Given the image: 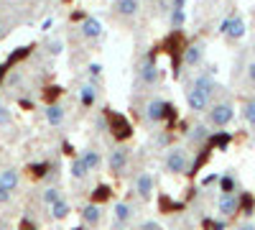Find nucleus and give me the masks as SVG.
<instances>
[{"label":"nucleus","instance_id":"nucleus-1","mask_svg":"<svg viewBox=\"0 0 255 230\" xmlns=\"http://www.w3.org/2000/svg\"><path fill=\"white\" fill-rule=\"evenodd\" d=\"M163 169L168 174H186L191 169V156L184 146H171L163 156Z\"/></svg>","mask_w":255,"mask_h":230},{"label":"nucleus","instance_id":"nucleus-2","mask_svg":"<svg viewBox=\"0 0 255 230\" xmlns=\"http://www.w3.org/2000/svg\"><path fill=\"white\" fill-rule=\"evenodd\" d=\"M207 118H209V125H215V128H225V125L232 123L235 118V108H232V102H215L212 108H207Z\"/></svg>","mask_w":255,"mask_h":230},{"label":"nucleus","instance_id":"nucleus-3","mask_svg":"<svg viewBox=\"0 0 255 230\" xmlns=\"http://www.w3.org/2000/svg\"><path fill=\"white\" fill-rule=\"evenodd\" d=\"M168 113V102L163 97H151V100H145V105H143V123L148 125H158Z\"/></svg>","mask_w":255,"mask_h":230},{"label":"nucleus","instance_id":"nucleus-4","mask_svg":"<svg viewBox=\"0 0 255 230\" xmlns=\"http://www.w3.org/2000/svg\"><path fill=\"white\" fill-rule=\"evenodd\" d=\"M130 149H128V146H115V149L110 151V156H108V166H110V172L113 174H125L128 172V166H130Z\"/></svg>","mask_w":255,"mask_h":230},{"label":"nucleus","instance_id":"nucleus-5","mask_svg":"<svg viewBox=\"0 0 255 230\" xmlns=\"http://www.w3.org/2000/svg\"><path fill=\"white\" fill-rule=\"evenodd\" d=\"M138 82H140V85H145V87H153L156 82H158V64H156L153 54L143 56L140 67H138Z\"/></svg>","mask_w":255,"mask_h":230},{"label":"nucleus","instance_id":"nucleus-6","mask_svg":"<svg viewBox=\"0 0 255 230\" xmlns=\"http://www.w3.org/2000/svg\"><path fill=\"white\" fill-rule=\"evenodd\" d=\"M153 190H156V179L151 172H140L133 182V192L138 200H151L153 197Z\"/></svg>","mask_w":255,"mask_h":230},{"label":"nucleus","instance_id":"nucleus-7","mask_svg":"<svg viewBox=\"0 0 255 230\" xmlns=\"http://www.w3.org/2000/svg\"><path fill=\"white\" fill-rule=\"evenodd\" d=\"M133 215H135V210H133L130 202H115V207H113V230L128 228L130 220H133Z\"/></svg>","mask_w":255,"mask_h":230},{"label":"nucleus","instance_id":"nucleus-8","mask_svg":"<svg viewBox=\"0 0 255 230\" xmlns=\"http://www.w3.org/2000/svg\"><path fill=\"white\" fill-rule=\"evenodd\" d=\"M209 92H204V90H199V87H194L191 85L189 90H186V105H189V110L191 113H204L207 108H209Z\"/></svg>","mask_w":255,"mask_h":230},{"label":"nucleus","instance_id":"nucleus-9","mask_svg":"<svg viewBox=\"0 0 255 230\" xmlns=\"http://www.w3.org/2000/svg\"><path fill=\"white\" fill-rule=\"evenodd\" d=\"M220 33L227 38H243L245 36V20L240 15H230L220 23Z\"/></svg>","mask_w":255,"mask_h":230},{"label":"nucleus","instance_id":"nucleus-10","mask_svg":"<svg viewBox=\"0 0 255 230\" xmlns=\"http://www.w3.org/2000/svg\"><path fill=\"white\" fill-rule=\"evenodd\" d=\"M140 0H115L113 3V13L123 20H133L138 13H140Z\"/></svg>","mask_w":255,"mask_h":230},{"label":"nucleus","instance_id":"nucleus-11","mask_svg":"<svg viewBox=\"0 0 255 230\" xmlns=\"http://www.w3.org/2000/svg\"><path fill=\"white\" fill-rule=\"evenodd\" d=\"M79 33H82V38L84 41H97V38H102V33H105V28H102V23L97 18H84L82 23H79Z\"/></svg>","mask_w":255,"mask_h":230},{"label":"nucleus","instance_id":"nucleus-12","mask_svg":"<svg viewBox=\"0 0 255 230\" xmlns=\"http://www.w3.org/2000/svg\"><path fill=\"white\" fill-rule=\"evenodd\" d=\"M217 210H220V215H225V218L235 215V213L240 210V197H238L235 192H222L220 200H217Z\"/></svg>","mask_w":255,"mask_h":230},{"label":"nucleus","instance_id":"nucleus-13","mask_svg":"<svg viewBox=\"0 0 255 230\" xmlns=\"http://www.w3.org/2000/svg\"><path fill=\"white\" fill-rule=\"evenodd\" d=\"M202 59H204V44H199V41L184 49V67H199Z\"/></svg>","mask_w":255,"mask_h":230},{"label":"nucleus","instance_id":"nucleus-14","mask_svg":"<svg viewBox=\"0 0 255 230\" xmlns=\"http://www.w3.org/2000/svg\"><path fill=\"white\" fill-rule=\"evenodd\" d=\"M97 102V82H92V79H87L84 85L79 87V105L87 110V108H92Z\"/></svg>","mask_w":255,"mask_h":230},{"label":"nucleus","instance_id":"nucleus-15","mask_svg":"<svg viewBox=\"0 0 255 230\" xmlns=\"http://www.w3.org/2000/svg\"><path fill=\"white\" fill-rule=\"evenodd\" d=\"M20 184V174L18 169H13V166H8V169H0V190L5 192H15Z\"/></svg>","mask_w":255,"mask_h":230},{"label":"nucleus","instance_id":"nucleus-16","mask_svg":"<svg viewBox=\"0 0 255 230\" xmlns=\"http://www.w3.org/2000/svg\"><path fill=\"white\" fill-rule=\"evenodd\" d=\"M82 223L84 225H90V228H95V225H100V220H102V207L97 205V202H87L82 207Z\"/></svg>","mask_w":255,"mask_h":230},{"label":"nucleus","instance_id":"nucleus-17","mask_svg":"<svg viewBox=\"0 0 255 230\" xmlns=\"http://www.w3.org/2000/svg\"><path fill=\"white\" fill-rule=\"evenodd\" d=\"M44 118H46V123L49 125H54V128H59V125H64L67 123V108L64 105H49V108H44Z\"/></svg>","mask_w":255,"mask_h":230},{"label":"nucleus","instance_id":"nucleus-18","mask_svg":"<svg viewBox=\"0 0 255 230\" xmlns=\"http://www.w3.org/2000/svg\"><path fill=\"white\" fill-rule=\"evenodd\" d=\"M79 159L87 164V169H90V172H97L100 166H102V154L95 149V146H87V149L79 154Z\"/></svg>","mask_w":255,"mask_h":230},{"label":"nucleus","instance_id":"nucleus-19","mask_svg":"<svg viewBox=\"0 0 255 230\" xmlns=\"http://www.w3.org/2000/svg\"><path fill=\"white\" fill-rule=\"evenodd\" d=\"M49 210H51V218H54V220H67L69 213H72V205L61 197V200H56L54 205H49Z\"/></svg>","mask_w":255,"mask_h":230},{"label":"nucleus","instance_id":"nucleus-20","mask_svg":"<svg viewBox=\"0 0 255 230\" xmlns=\"http://www.w3.org/2000/svg\"><path fill=\"white\" fill-rule=\"evenodd\" d=\"M69 174H72V179H87V177H90L92 172L87 169V164H84V161H82V159L77 156V159H74V161L69 164Z\"/></svg>","mask_w":255,"mask_h":230},{"label":"nucleus","instance_id":"nucleus-21","mask_svg":"<svg viewBox=\"0 0 255 230\" xmlns=\"http://www.w3.org/2000/svg\"><path fill=\"white\" fill-rule=\"evenodd\" d=\"M64 195H61V190H59V187L56 184H51V187H44V192H41V205H54L56 200H61Z\"/></svg>","mask_w":255,"mask_h":230},{"label":"nucleus","instance_id":"nucleus-22","mask_svg":"<svg viewBox=\"0 0 255 230\" xmlns=\"http://www.w3.org/2000/svg\"><path fill=\"white\" fill-rule=\"evenodd\" d=\"M209 138V128L207 125H194V128H189V141L191 143H204Z\"/></svg>","mask_w":255,"mask_h":230},{"label":"nucleus","instance_id":"nucleus-23","mask_svg":"<svg viewBox=\"0 0 255 230\" xmlns=\"http://www.w3.org/2000/svg\"><path fill=\"white\" fill-rule=\"evenodd\" d=\"M168 20H171V28L179 31V28L186 23V10H184V8H171V15H168Z\"/></svg>","mask_w":255,"mask_h":230},{"label":"nucleus","instance_id":"nucleus-24","mask_svg":"<svg viewBox=\"0 0 255 230\" xmlns=\"http://www.w3.org/2000/svg\"><path fill=\"white\" fill-rule=\"evenodd\" d=\"M10 123H13V113H10V108H8V105H0V131L8 128Z\"/></svg>","mask_w":255,"mask_h":230},{"label":"nucleus","instance_id":"nucleus-25","mask_svg":"<svg viewBox=\"0 0 255 230\" xmlns=\"http://www.w3.org/2000/svg\"><path fill=\"white\" fill-rule=\"evenodd\" d=\"M243 118H245L250 125H255V100L245 102V108H243Z\"/></svg>","mask_w":255,"mask_h":230},{"label":"nucleus","instance_id":"nucleus-26","mask_svg":"<svg viewBox=\"0 0 255 230\" xmlns=\"http://www.w3.org/2000/svg\"><path fill=\"white\" fill-rule=\"evenodd\" d=\"M220 187H222V192H235V177L232 174L220 177Z\"/></svg>","mask_w":255,"mask_h":230},{"label":"nucleus","instance_id":"nucleus-27","mask_svg":"<svg viewBox=\"0 0 255 230\" xmlns=\"http://www.w3.org/2000/svg\"><path fill=\"white\" fill-rule=\"evenodd\" d=\"M87 74H90L92 82H97V79L102 77V64H100V61H92V64L87 67Z\"/></svg>","mask_w":255,"mask_h":230},{"label":"nucleus","instance_id":"nucleus-28","mask_svg":"<svg viewBox=\"0 0 255 230\" xmlns=\"http://www.w3.org/2000/svg\"><path fill=\"white\" fill-rule=\"evenodd\" d=\"M46 49H49V54H51V56L61 54V49H64V44H61V38H51L49 44H46Z\"/></svg>","mask_w":255,"mask_h":230},{"label":"nucleus","instance_id":"nucleus-29","mask_svg":"<svg viewBox=\"0 0 255 230\" xmlns=\"http://www.w3.org/2000/svg\"><path fill=\"white\" fill-rule=\"evenodd\" d=\"M138 230H163V228H161V223H156V220H145V223L138 225Z\"/></svg>","mask_w":255,"mask_h":230},{"label":"nucleus","instance_id":"nucleus-30","mask_svg":"<svg viewBox=\"0 0 255 230\" xmlns=\"http://www.w3.org/2000/svg\"><path fill=\"white\" fill-rule=\"evenodd\" d=\"M248 79L255 85V61H250V64H248Z\"/></svg>","mask_w":255,"mask_h":230},{"label":"nucleus","instance_id":"nucleus-31","mask_svg":"<svg viewBox=\"0 0 255 230\" xmlns=\"http://www.w3.org/2000/svg\"><path fill=\"white\" fill-rule=\"evenodd\" d=\"M10 197H13V192H5V190H0V205L10 202Z\"/></svg>","mask_w":255,"mask_h":230},{"label":"nucleus","instance_id":"nucleus-32","mask_svg":"<svg viewBox=\"0 0 255 230\" xmlns=\"http://www.w3.org/2000/svg\"><path fill=\"white\" fill-rule=\"evenodd\" d=\"M156 143H161V146H163V143H168V136H166V133H161V136L156 138Z\"/></svg>","mask_w":255,"mask_h":230},{"label":"nucleus","instance_id":"nucleus-33","mask_svg":"<svg viewBox=\"0 0 255 230\" xmlns=\"http://www.w3.org/2000/svg\"><path fill=\"white\" fill-rule=\"evenodd\" d=\"M171 8H186V0H174Z\"/></svg>","mask_w":255,"mask_h":230},{"label":"nucleus","instance_id":"nucleus-34","mask_svg":"<svg viewBox=\"0 0 255 230\" xmlns=\"http://www.w3.org/2000/svg\"><path fill=\"white\" fill-rule=\"evenodd\" d=\"M5 31H8V26L3 23V20H0V38H3V36H5Z\"/></svg>","mask_w":255,"mask_h":230},{"label":"nucleus","instance_id":"nucleus-35","mask_svg":"<svg viewBox=\"0 0 255 230\" xmlns=\"http://www.w3.org/2000/svg\"><path fill=\"white\" fill-rule=\"evenodd\" d=\"M240 230H255V225H243Z\"/></svg>","mask_w":255,"mask_h":230}]
</instances>
